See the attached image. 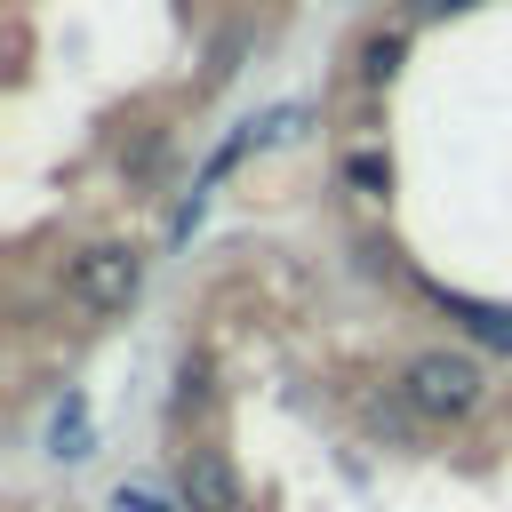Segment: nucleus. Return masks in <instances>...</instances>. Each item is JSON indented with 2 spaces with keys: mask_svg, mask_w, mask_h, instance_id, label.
<instances>
[{
  "mask_svg": "<svg viewBox=\"0 0 512 512\" xmlns=\"http://www.w3.org/2000/svg\"><path fill=\"white\" fill-rule=\"evenodd\" d=\"M64 296H72L88 320H112V312H128V304L144 296V256H136V248H120V240H96V248H80V256H72Z\"/></svg>",
  "mask_w": 512,
  "mask_h": 512,
  "instance_id": "obj_2",
  "label": "nucleus"
},
{
  "mask_svg": "<svg viewBox=\"0 0 512 512\" xmlns=\"http://www.w3.org/2000/svg\"><path fill=\"white\" fill-rule=\"evenodd\" d=\"M48 448H56V456H88V400H80V392H64V408H56V432H48Z\"/></svg>",
  "mask_w": 512,
  "mask_h": 512,
  "instance_id": "obj_5",
  "label": "nucleus"
},
{
  "mask_svg": "<svg viewBox=\"0 0 512 512\" xmlns=\"http://www.w3.org/2000/svg\"><path fill=\"white\" fill-rule=\"evenodd\" d=\"M480 392H488V376H480V360H472V352H416V360L400 368V400H408L416 416H432V424L472 416V408H480Z\"/></svg>",
  "mask_w": 512,
  "mask_h": 512,
  "instance_id": "obj_1",
  "label": "nucleus"
},
{
  "mask_svg": "<svg viewBox=\"0 0 512 512\" xmlns=\"http://www.w3.org/2000/svg\"><path fill=\"white\" fill-rule=\"evenodd\" d=\"M424 16H456V8H472V0H416Z\"/></svg>",
  "mask_w": 512,
  "mask_h": 512,
  "instance_id": "obj_10",
  "label": "nucleus"
},
{
  "mask_svg": "<svg viewBox=\"0 0 512 512\" xmlns=\"http://www.w3.org/2000/svg\"><path fill=\"white\" fill-rule=\"evenodd\" d=\"M176 488H184V512H240V480H232L224 448H184Z\"/></svg>",
  "mask_w": 512,
  "mask_h": 512,
  "instance_id": "obj_3",
  "label": "nucleus"
},
{
  "mask_svg": "<svg viewBox=\"0 0 512 512\" xmlns=\"http://www.w3.org/2000/svg\"><path fill=\"white\" fill-rule=\"evenodd\" d=\"M448 312L480 336V344H496V352H512V312L504 304H472V296H448Z\"/></svg>",
  "mask_w": 512,
  "mask_h": 512,
  "instance_id": "obj_4",
  "label": "nucleus"
},
{
  "mask_svg": "<svg viewBox=\"0 0 512 512\" xmlns=\"http://www.w3.org/2000/svg\"><path fill=\"white\" fill-rule=\"evenodd\" d=\"M400 56H408V40H400V32H376V40L360 48V72H368V80H392Z\"/></svg>",
  "mask_w": 512,
  "mask_h": 512,
  "instance_id": "obj_6",
  "label": "nucleus"
},
{
  "mask_svg": "<svg viewBox=\"0 0 512 512\" xmlns=\"http://www.w3.org/2000/svg\"><path fill=\"white\" fill-rule=\"evenodd\" d=\"M344 184H360V192H384V184H392L384 152H344Z\"/></svg>",
  "mask_w": 512,
  "mask_h": 512,
  "instance_id": "obj_7",
  "label": "nucleus"
},
{
  "mask_svg": "<svg viewBox=\"0 0 512 512\" xmlns=\"http://www.w3.org/2000/svg\"><path fill=\"white\" fill-rule=\"evenodd\" d=\"M120 512H176V504H160L152 488H120Z\"/></svg>",
  "mask_w": 512,
  "mask_h": 512,
  "instance_id": "obj_9",
  "label": "nucleus"
},
{
  "mask_svg": "<svg viewBox=\"0 0 512 512\" xmlns=\"http://www.w3.org/2000/svg\"><path fill=\"white\" fill-rule=\"evenodd\" d=\"M176 400H184V408H200V400H208V360H184V376H176Z\"/></svg>",
  "mask_w": 512,
  "mask_h": 512,
  "instance_id": "obj_8",
  "label": "nucleus"
}]
</instances>
